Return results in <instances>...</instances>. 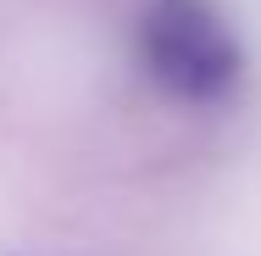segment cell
Instances as JSON below:
<instances>
[{
  "instance_id": "cell-1",
  "label": "cell",
  "mask_w": 261,
  "mask_h": 256,
  "mask_svg": "<svg viewBox=\"0 0 261 256\" xmlns=\"http://www.w3.org/2000/svg\"><path fill=\"white\" fill-rule=\"evenodd\" d=\"M139 61L161 95L184 106L233 95L245 73L239 39L211 0H150V11L139 17Z\"/></svg>"
}]
</instances>
